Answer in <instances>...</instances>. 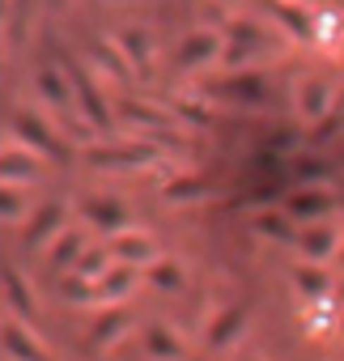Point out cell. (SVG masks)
<instances>
[{
    "mask_svg": "<svg viewBox=\"0 0 344 361\" xmlns=\"http://www.w3.org/2000/svg\"><path fill=\"white\" fill-rule=\"evenodd\" d=\"M340 128H344V98H336V106H331V111L314 123V140H331Z\"/></svg>",
    "mask_w": 344,
    "mask_h": 361,
    "instance_id": "4316f807",
    "label": "cell"
},
{
    "mask_svg": "<svg viewBox=\"0 0 344 361\" xmlns=\"http://www.w3.org/2000/svg\"><path fill=\"white\" fill-rule=\"evenodd\" d=\"M106 251L115 255V264H128V268H149L153 259H161V255H157V243H153L145 230H132V226L115 230V234L106 238Z\"/></svg>",
    "mask_w": 344,
    "mask_h": 361,
    "instance_id": "7a4b0ae2",
    "label": "cell"
},
{
    "mask_svg": "<svg viewBox=\"0 0 344 361\" xmlns=\"http://www.w3.org/2000/svg\"><path fill=\"white\" fill-rule=\"evenodd\" d=\"M81 251H85V238H81V230H60L51 243H47V259H51V268H60V272H73V264L81 259Z\"/></svg>",
    "mask_w": 344,
    "mask_h": 361,
    "instance_id": "9a60e30c",
    "label": "cell"
},
{
    "mask_svg": "<svg viewBox=\"0 0 344 361\" xmlns=\"http://www.w3.org/2000/svg\"><path fill=\"white\" fill-rule=\"evenodd\" d=\"M285 213L293 221H302V226L306 221H327L336 213V196L327 188H297V192L285 196Z\"/></svg>",
    "mask_w": 344,
    "mask_h": 361,
    "instance_id": "5b68a950",
    "label": "cell"
},
{
    "mask_svg": "<svg viewBox=\"0 0 344 361\" xmlns=\"http://www.w3.org/2000/svg\"><path fill=\"white\" fill-rule=\"evenodd\" d=\"M5 348H9V361H51L39 336L26 327V319H13V314L5 323Z\"/></svg>",
    "mask_w": 344,
    "mask_h": 361,
    "instance_id": "30bf717a",
    "label": "cell"
},
{
    "mask_svg": "<svg viewBox=\"0 0 344 361\" xmlns=\"http://www.w3.org/2000/svg\"><path fill=\"white\" fill-rule=\"evenodd\" d=\"M39 174H43V153L26 149L22 140H9V149H5V183L26 188V183H35Z\"/></svg>",
    "mask_w": 344,
    "mask_h": 361,
    "instance_id": "9c48e42d",
    "label": "cell"
},
{
    "mask_svg": "<svg viewBox=\"0 0 344 361\" xmlns=\"http://www.w3.org/2000/svg\"><path fill=\"white\" fill-rule=\"evenodd\" d=\"M293 106H297V115H302L306 123H319V119L336 106L331 81H327V77H302V81L293 85Z\"/></svg>",
    "mask_w": 344,
    "mask_h": 361,
    "instance_id": "277c9868",
    "label": "cell"
},
{
    "mask_svg": "<svg viewBox=\"0 0 344 361\" xmlns=\"http://www.w3.org/2000/svg\"><path fill=\"white\" fill-rule=\"evenodd\" d=\"M293 285H297V293L302 298H327L331 293V272L323 268V264H310V259H302L297 268H293Z\"/></svg>",
    "mask_w": 344,
    "mask_h": 361,
    "instance_id": "e0dca14e",
    "label": "cell"
},
{
    "mask_svg": "<svg viewBox=\"0 0 344 361\" xmlns=\"http://www.w3.org/2000/svg\"><path fill=\"white\" fill-rule=\"evenodd\" d=\"M60 298H64V302H77V306H94V302H98V281H90V276H81V272H64Z\"/></svg>",
    "mask_w": 344,
    "mask_h": 361,
    "instance_id": "d4e9b609",
    "label": "cell"
},
{
    "mask_svg": "<svg viewBox=\"0 0 344 361\" xmlns=\"http://www.w3.org/2000/svg\"><path fill=\"white\" fill-rule=\"evenodd\" d=\"M217 5H234V0H217Z\"/></svg>",
    "mask_w": 344,
    "mask_h": 361,
    "instance_id": "f1b7e54d",
    "label": "cell"
},
{
    "mask_svg": "<svg viewBox=\"0 0 344 361\" xmlns=\"http://www.w3.org/2000/svg\"><path fill=\"white\" fill-rule=\"evenodd\" d=\"M297 255L302 259H310V264H327V259H336L340 255V230L331 226V221H306L302 230H297Z\"/></svg>",
    "mask_w": 344,
    "mask_h": 361,
    "instance_id": "3957f363",
    "label": "cell"
},
{
    "mask_svg": "<svg viewBox=\"0 0 344 361\" xmlns=\"http://www.w3.org/2000/svg\"><path fill=\"white\" fill-rule=\"evenodd\" d=\"M314 43H319L323 51L344 47V18H340V9H323V13L314 18Z\"/></svg>",
    "mask_w": 344,
    "mask_h": 361,
    "instance_id": "603a6c76",
    "label": "cell"
},
{
    "mask_svg": "<svg viewBox=\"0 0 344 361\" xmlns=\"http://www.w3.org/2000/svg\"><path fill=\"white\" fill-rule=\"evenodd\" d=\"M145 353L153 361H179L188 353V344H183V336L170 327V323H149L145 327Z\"/></svg>",
    "mask_w": 344,
    "mask_h": 361,
    "instance_id": "7c38bea8",
    "label": "cell"
},
{
    "mask_svg": "<svg viewBox=\"0 0 344 361\" xmlns=\"http://www.w3.org/2000/svg\"><path fill=\"white\" fill-rule=\"evenodd\" d=\"M132 285H136V268L115 264V268L98 281V306H115V302H123V298L132 293Z\"/></svg>",
    "mask_w": 344,
    "mask_h": 361,
    "instance_id": "ac0fdd59",
    "label": "cell"
},
{
    "mask_svg": "<svg viewBox=\"0 0 344 361\" xmlns=\"http://www.w3.org/2000/svg\"><path fill=\"white\" fill-rule=\"evenodd\" d=\"M242 331V310L238 306H226V310H217L213 319H209V327H204V340L213 344V348H226L234 336Z\"/></svg>",
    "mask_w": 344,
    "mask_h": 361,
    "instance_id": "d6986e66",
    "label": "cell"
},
{
    "mask_svg": "<svg viewBox=\"0 0 344 361\" xmlns=\"http://www.w3.org/2000/svg\"><path fill=\"white\" fill-rule=\"evenodd\" d=\"M123 331H128V314H123L119 306H106V310L94 319V327H90V344L106 348V344H115Z\"/></svg>",
    "mask_w": 344,
    "mask_h": 361,
    "instance_id": "44dd1931",
    "label": "cell"
},
{
    "mask_svg": "<svg viewBox=\"0 0 344 361\" xmlns=\"http://www.w3.org/2000/svg\"><path fill=\"white\" fill-rule=\"evenodd\" d=\"M68 81H73V102L81 106V115L90 119V128L106 132V128H111V111H106V102H102V94H98V85H94V77H90V73H81V68H73V73H68Z\"/></svg>",
    "mask_w": 344,
    "mask_h": 361,
    "instance_id": "8992f818",
    "label": "cell"
},
{
    "mask_svg": "<svg viewBox=\"0 0 344 361\" xmlns=\"http://www.w3.org/2000/svg\"><path fill=\"white\" fill-rule=\"evenodd\" d=\"M60 230H68V226H64V204L51 200V204H43V209L35 213V221H26V243H30V247H43V243H51Z\"/></svg>",
    "mask_w": 344,
    "mask_h": 361,
    "instance_id": "4fadbf2b",
    "label": "cell"
},
{
    "mask_svg": "<svg viewBox=\"0 0 344 361\" xmlns=\"http://www.w3.org/2000/svg\"><path fill=\"white\" fill-rule=\"evenodd\" d=\"M5 302H9V314L13 319H35V293H30L26 276L13 264L5 268Z\"/></svg>",
    "mask_w": 344,
    "mask_h": 361,
    "instance_id": "2e32d148",
    "label": "cell"
},
{
    "mask_svg": "<svg viewBox=\"0 0 344 361\" xmlns=\"http://www.w3.org/2000/svg\"><path fill=\"white\" fill-rule=\"evenodd\" d=\"M13 140H22L26 149L43 153V157H51V161H68V157H73V153H68V140H64L39 111H30V106H18V111H13Z\"/></svg>",
    "mask_w": 344,
    "mask_h": 361,
    "instance_id": "6da1fadb",
    "label": "cell"
},
{
    "mask_svg": "<svg viewBox=\"0 0 344 361\" xmlns=\"http://www.w3.org/2000/svg\"><path fill=\"white\" fill-rule=\"evenodd\" d=\"M81 217H85L90 226L106 230V234H115V230L128 226V209H123L115 196H85V200H81Z\"/></svg>",
    "mask_w": 344,
    "mask_h": 361,
    "instance_id": "8fae6325",
    "label": "cell"
},
{
    "mask_svg": "<svg viewBox=\"0 0 344 361\" xmlns=\"http://www.w3.org/2000/svg\"><path fill=\"white\" fill-rule=\"evenodd\" d=\"M111 43L123 51V60L132 64V73H140V68L149 64V56H153V39H149V30H140V26H123Z\"/></svg>",
    "mask_w": 344,
    "mask_h": 361,
    "instance_id": "5bb4252c",
    "label": "cell"
},
{
    "mask_svg": "<svg viewBox=\"0 0 344 361\" xmlns=\"http://www.w3.org/2000/svg\"><path fill=\"white\" fill-rule=\"evenodd\" d=\"M251 226L272 243H297V230H302L289 213H259V217H251Z\"/></svg>",
    "mask_w": 344,
    "mask_h": 361,
    "instance_id": "7402d4cb",
    "label": "cell"
},
{
    "mask_svg": "<svg viewBox=\"0 0 344 361\" xmlns=\"http://www.w3.org/2000/svg\"><path fill=\"white\" fill-rule=\"evenodd\" d=\"M145 281L157 285L161 293H179V289H183V268H179L175 259H153V264L145 268Z\"/></svg>",
    "mask_w": 344,
    "mask_h": 361,
    "instance_id": "cb8c5ba5",
    "label": "cell"
},
{
    "mask_svg": "<svg viewBox=\"0 0 344 361\" xmlns=\"http://www.w3.org/2000/svg\"><path fill=\"white\" fill-rule=\"evenodd\" d=\"M340 327H344V319H340Z\"/></svg>",
    "mask_w": 344,
    "mask_h": 361,
    "instance_id": "1f68e13d",
    "label": "cell"
},
{
    "mask_svg": "<svg viewBox=\"0 0 344 361\" xmlns=\"http://www.w3.org/2000/svg\"><path fill=\"white\" fill-rule=\"evenodd\" d=\"M221 47H226V35H221V30L200 26V30H192V35L183 39V47H179V68H200V64L217 60V56H221Z\"/></svg>",
    "mask_w": 344,
    "mask_h": 361,
    "instance_id": "ba28073f",
    "label": "cell"
},
{
    "mask_svg": "<svg viewBox=\"0 0 344 361\" xmlns=\"http://www.w3.org/2000/svg\"><path fill=\"white\" fill-rule=\"evenodd\" d=\"M221 98H234V102H259L264 98V77L259 73H234L217 85Z\"/></svg>",
    "mask_w": 344,
    "mask_h": 361,
    "instance_id": "ffe728a7",
    "label": "cell"
},
{
    "mask_svg": "<svg viewBox=\"0 0 344 361\" xmlns=\"http://www.w3.org/2000/svg\"><path fill=\"white\" fill-rule=\"evenodd\" d=\"M35 94L43 98L47 115L60 123L64 111H68V102H73V81H64L60 68H39V73H35Z\"/></svg>",
    "mask_w": 344,
    "mask_h": 361,
    "instance_id": "52a82bcc",
    "label": "cell"
},
{
    "mask_svg": "<svg viewBox=\"0 0 344 361\" xmlns=\"http://www.w3.org/2000/svg\"><path fill=\"white\" fill-rule=\"evenodd\" d=\"M336 264H340V268H344V247H340V255H336Z\"/></svg>",
    "mask_w": 344,
    "mask_h": 361,
    "instance_id": "83f0119b",
    "label": "cell"
},
{
    "mask_svg": "<svg viewBox=\"0 0 344 361\" xmlns=\"http://www.w3.org/2000/svg\"><path fill=\"white\" fill-rule=\"evenodd\" d=\"M0 209H5V221H9V226H26V221H30V217H26V196H22V188H13V183H5Z\"/></svg>",
    "mask_w": 344,
    "mask_h": 361,
    "instance_id": "484cf974",
    "label": "cell"
},
{
    "mask_svg": "<svg viewBox=\"0 0 344 361\" xmlns=\"http://www.w3.org/2000/svg\"><path fill=\"white\" fill-rule=\"evenodd\" d=\"M242 361H255V357H242Z\"/></svg>",
    "mask_w": 344,
    "mask_h": 361,
    "instance_id": "4dcf8cb0",
    "label": "cell"
},
{
    "mask_svg": "<svg viewBox=\"0 0 344 361\" xmlns=\"http://www.w3.org/2000/svg\"><path fill=\"white\" fill-rule=\"evenodd\" d=\"M285 5H297V0H285Z\"/></svg>",
    "mask_w": 344,
    "mask_h": 361,
    "instance_id": "f546056e",
    "label": "cell"
}]
</instances>
